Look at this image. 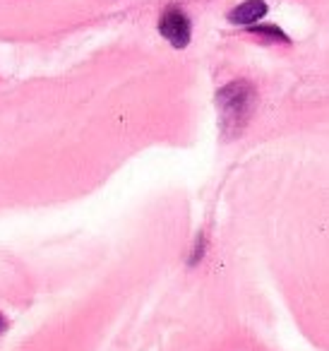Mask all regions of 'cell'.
Listing matches in <instances>:
<instances>
[{
  "label": "cell",
  "instance_id": "cell-1",
  "mask_svg": "<svg viewBox=\"0 0 329 351\" xmlns=\"http://www.w3.org/2000/svg\"><path fill=\"white\" fill-rule=\"evenodd\" d=\"M257 104V92L250 82H231L219 92L221 108V128L228 135H238L250 121L252 108Z\"/></svg>",
  "mask_w": 329,
  "mask_h": 351
},
{
  "label": "cell",
  "instance_id": "cell-2",
  "mask_svg": "<svg viewBox=\"0 0 329 351\" xmlns=\"http://www.w3.org/2000/svg\"><path fill=\"white\" fill-rule=\"evenodd\" d=\"M159 32L173 49H185V46L190 44V32H193V27H190V20L183 10L169 8V10H164V15H161V20H159Z\"/></svg>",
  "mask_w": 329,
  "mask_h": 351
},
{
  "label": "cell",
  "instance_id": "cell-3",
  "mask_svg": "<svg viewBox=\"0 0 329 351\" xmlns=\"http://www.w3.org/2000/svg\"><path fill=\"white\" fill-rule=\"evenodd\" d=\"M265 15H267L265 0H245V3H241V5L228 12V22H231V25H241V27H252Z\"/></svg>",
  "mask_w": 329,
  "mask_h": 351
},
{
  "label": "cell",
  "instance_id": "cell-4",
  "mask_svg": "<svg viewBox=\"0 0 329 351\" xmlns=\"http://www.w3.org/2000/svg\"><path fill=\"white\" fill-rule=\"evenodd\" d=\"M247 32L255 36H267V39H274V41H284V44H289V36L284 34V32L279 29V27L274 25H260V27H247Z\"/></svg>",
  "mask_w": 329,
  "mask_h": 351
},
{
  "label": "cell",
  "instance_id": "cell-5",
  "mask_svg": "<svg viewBox=\"0 0 329 351\" xmlns=\"http://www.w3.org/2000/svg\"><path fill=\"white\" fill-rule=\"evenodd\" d=\"M5 330H8V320H5L3 315H0V335H3Z\"/></svg>",
  "mask_w": 329,
  "mask_h": 351
}]
</instances>
